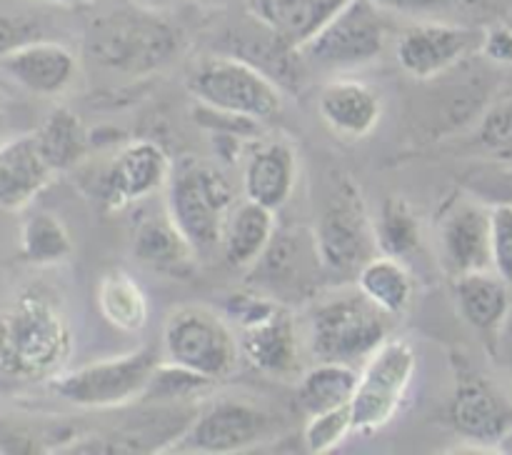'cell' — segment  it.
Masks as SVG:
<instances>
[{"label": "cell", "mask_w": 512, "mask_h": 455, "mask_svg": "<svg viewBox=\"0 0 512 455\" xmlns=\"http://www.w3.org/2000/svg\"><path fill=\"white\" fill-rule=\"evenodd\" d=\"M73 335L63 310L43 293H23L0 315V375L18 383L53 378L68 363Z\"/></svg>", "instance_id": "obj_1"}, {"label": "cell", "mask_w": 512, "mask_h": 455, "mask_svg": "<svg viewBox=\"0 0 512 455\" xmlns=\"http://www.w3.org/2000/svg\"><path fill=\"white\" fill-rule=\"evenodd\" d=\"M88 55L108 70L143 75L163 68L180 48V30L155 10L115 3L90 23Z\"/></svg>", "instance_id": "obj_2"}, {"label": "cell", "mask_w": 512, "mask_h": 455, "mask_svg": "<svg viewBox=\"0 0 512 455\" xmlns=\"http://www.w3.org/2000/svg\"><path fill=\"white\" fill-rule=\"evenodd\" d=\"M235 190L215 163L185 158L168 178V210L195 255H208L223 240L225 223L235 208Z\"/></svg>", "instance_id": "obj_3"}, {"label": "cell", "mask_w": 512, "mask_h": 455, "mask_svg": "<svg viewBox=\"0 0 512 455\" xmlns=\"http://www.w3.org/2000/svg\"><path fill=\"white\" fill-rule=\"evenodd\" d=\"M388 313L363 293L318 305L310 318V350L318 363H350L370 358L388 340Z\"/></svg>", "instance_id": "obj_4"}, {"label": "cell", "mask_w": 512, "mask_h": 455, "mask_svg": "<svg viewBox=\"0 0 512 455\" xmlns=\"http://www.w3.org/2000/svg\"><path fill=\"white\" fill-rule=\"evenodd\" d=\"M158 365L153 348H140L83 368L60 370L50 378V390L80 408H118L143 398Z\"/></svg>", "instance_id": "obj_5"}, {"label": "cell", "mask_w": 512, "mask_h": 455, "mask_svg": "<svg viewBox=\"0 0 512 455\" xmlns=\"http://www.w3.org/2000/svg\"><path fill=\"white\" fill-rule=\"evenodd\" d=\"M165 360L185 370L220 380L238 368L240 343L230 325L203 305H183L163 325Z\"/></svg>", "instance_id": "obj_6"}, {"label": "cell", "mask_w": 512, "mask_h": 455, "mask_svg": "<svg viewBox=\"0 0 512 455\" xmlns=\"http://www.w3.org/2000/svg\"><path fill=\"white\" fill-rule=\"evenodd\" d=\"M188 90L205 108L238 118H275L283 108L278 85L253 63L240 58H208L190 73Z\"/></svg>", "instance_id": "obj_7"}, {"label": "cell", "mask_w": 512, "mask_h": 455, "mask_svg": "<svg viewBox=\"0 0 512 455\" xmlns=\"http://www.w3.org/2000/svg\"><path fill=\"white\" fill-rule=\"evenodd\" d=\"M313 233L323 268L343 278L358 275V270L380 253L375 225L370 223L360 188L350 178L338 180Z\"/></svg>", "instance_id": "obj_8"}, {"label": "cell", "mask_w": 512, "mask_h": 455, "mask_svg": "<svg viewBox=\"0 0 512 455\" xmlns=\"http://www.w3.org/2000/svg\"><path fill=\"white\" fill-rule=\"evenodd\" d=\"M415 368H418V355L405 338H388L370 355L350 403L353 433H378L398 415L415 378Z\"/></svg>", "instance_id": "obj_9"}, {"label": "cell", "mask_w": 512, "mask_h": 455, "mask_svg": "<svg viewBox=\"0 0 512 455\" xmlns=\"http://www.w3.org/2000/svg\"><path fill=\"white\" fill-rule=\"evenodd\" d=\"M228 308L240 325V353L253 368L268 375L298 373V335L288 310L260 295H238Z\"/></svg>", "instance_id": "obj_10"}, {"label": "cell", "mask_w": 512, "mask_h": 455, "mask_svg": "<svg viewBox=\"0 0 512 455\" xmlns=\"http://www.w3.org/2000/svg\"><path fill=\"white\" fill-rule=\"evenodd\" d=\"M385 23L373 0H348L308 43L305 58L325 68H358L383 53Z\"/></svg>", "instance_id": "obj_11"}, {"label": "cell", "mask_w": 512, "mask_h": 455, "mask_svg": "<svg viewBox=\"0 0 512 455\" xmlns=\"http://www.w3.org/2000/svg\"><path fill=\"white\" fill-rule=\"evenodd\" d=\"M268 430V413L240 400H220L203 410L175 445L185 453H238L260 443Z\"/></svg>", "instance_id": "obj_12"}, {"label": "cell", "mask_w": 512, "mask_h": 455, "mask_svg": "<svg viewBox=\"0 0 512 455\" xmlns=\"http://www.w3.org/2000/svg\"><path fill=\"white\" fill-rule=\"evenodd\" d=\"M483 45V35L450 23H418L405 30L395 45L398 65L418 80H430L455 68Z\"/></svg>", "instance_id": "obj_13"}, {"label": "cell", "mask_w": 512, "mask_h": 455, "mask_svg": "<svg viewBox=\"0 0 512 455\" xmlns=\"http://www.w3.org/2000/svg\"><path fill=\"white\" fill-rule=\"evenodd\" d=\"M168 155L153 140H138L118 150L100 178V198L110 210H120L143 200L170 178Z\"/></svg>", "instance_id": "obj_14"}, {"label": "cell", "mask_w": 512, "mask_h": 455, "mask_svg": "<svg viewBox=\"0 0 512 455\" xmlns=\"http://www.w3.org/2000/svg\"><path fill=\"white\" fill-rule=\"evenodd\" d=\"M438 245L445 268L453 275L493 268L490 210L473 200L448 205L438 218Z\"/></svg>", "instance_id": "obj_15"}, {"label": "cell", "mask_w": 512, "mask_h": 455, "mask_svg": "<svg viewBox=\"0 0 512 455\" xmlns=\"http://www.w3.org/2000/svg\"><path fill=\"white\" fill-rule=\"evenodd\" d=\"M455 430L475 443H493L512 430V408L480 375H463L450 403Z\"/></svg>", "instance_id": "obj_16"}, {"label": "cell", "mask_w": 512, "mask_h": 455, "mask_svg": "<svg viewBox=\"0 0 512 455\" xmlns=\"http://www.w3.org/2000/svg\"><path fill=\"white\" fill-rule=\"evenodd\" d=\"M318 113L333 133L365 138L383 118V98L363 80H333L320 90Z\"/></svg>", "instance_id": "obj_17"}, {"label": "cell", "mask_w": 512, "mask_h": 455, "mask_svg": "<svg viewBox=\"0 0 512 455\" xmlns=\"http://www.w3.org/2000/svg\"><path fill=\"white\" fill-rule=\"evenodd\" d=\"M53 175L35 133L0 143V208H25Z\"/></svg>", "instance_id": "obj_18"}, {"label": "cell", "mask_w": 512, "mask_h": 455, "mask_svg": "<svg viewBox=\"0 0 512 455\" xmlns=\"http://www.w3.org/2000/svg\"><path fill=\"white\" fill-rule=\"evenodd\" d=\"M0 60L5 73L35 95L63 93L78 70L73 53L65 45L48 43V40L23 45Z\"/></svg>", "instance_id": "obj_19"}, {"label": "cell", "mask_w": 512, "mask_h": 455, "mask_svg": "<svg viewBox=\"0 0 512 455\" xmlns=\"http://www.w3.org/2000/svg\"><path fill=\"white\" fill-rule=\"evenodd\" d=\"M348 0H248V8L285 48H303Z\"/></svg>", "instance_id": "obj_20"}, {"label": "cell", "mask_w": 512, "mask_h": 455, "mask_svg": "<svg viewBox=\"0 0 512 455\" xmlns=\"http://www.w3.org/2000/svg\"><path fill=\"white\" fill-rule=\"evenodd\" d=\"M298 160L288 143H265L250 153L243 170L245 198L265 205L270 210H280L293 195Z\"/></svg>", "instance_id": "obj_21"}, {"label": "cell", "mask_w": 512, "mask_h": 455, "mask_svg": "<svg viewBox=\"0 0 512 455\" xmlns=\"http://www.w3.org/2000/svg\"><path fill=\"white\" fill-rule=\"evenodd\" d=\"M320 260L315 233H303V230H275L273 240L260 255L255 265H260V280L265 288L273 290H298L308 283L313 270L323 268Z\"/></svg>", "instance_id": "obj_22"}, {"label": "cell", "mask_w": 512, "mask_h": 455, "mask_svg": "<svg viewBox=\"0 0 512 455\" xmlns=\"http://www.w3.org/2000/svg\"><path fill=\"white\" fill-rule=\"evenodd\" d=\"M275 235V210L265 205L245 200L235 205L228 215V223L223 230V255L225 263L233 268H248L260 260L265 248Z\"/></svg>", "instance_id": "obj_23"}, {"label": "cell", "mask_w": 512, "mask_h": 455, "mask_svg": "<svg viewBox=\"0 0 512 455\" xmlns=\"http://www.w3.org/2000/svg\"><path fill=\"white\" fill-rule=\"evenodd\" d=\"M508 285V280L493 270L455 275V300L463 318L478 330L500 328L510 313Z\"/></svg>", "instance_id": "obj_24"}, {"label": "cell", "mask_w": 512, "mask_h": 455, "mask_svg": "<svg viewBox=\"0 0 512 455\" xmlns=\"http://www.w3.org/2000/svg\"><path fill=\"white\" fill-rule=\"evenodd\" d=\"M133 255L148 268L180 273L190 268L195 260V250L183 238L170 215H148L133 230Z\"/></svg>", "instance_id": "obj_25"}, {"label": "cell", "mask_w": 512, "mask_h": 455, "mask_svg": "<svg viewBox=\"0 0 512 455\" xmlns=\"http://www.w3.org/2000/svg\"><path fill=\"white\" fill-rule=\"evenodd\" d=\"M358 290L378 305L383 313L400 315L410 308L415 295V280L408 265L393 255H373L355 275Z\"/></svg>", "instance_id": "obj_26"}, {"label": "cell", "mask_w": 512, "mask_h": 455, "mask_svg": "<svg viewBox=\"0 0 512 455\" xmlns=\"http://www.w3.org/2000/svg\"><path fill=\"white\" fill-rule=\"evenodd\" d=\"M360 373L350 363H320L303 375L298 385V405L305 415L350 405L358 390Z\"/></svg>", "instance_id": "obj_27"}, {"label": "cell", "mask_w": 512, "mask_h": 455, "mask_svg": "<svg viewBox=\"0 0 512 455\" xmlns=\"http://www.w3.org/2000/svg\"><path fill=\"white\" fill-rule=\"evenodd\" d=\"M98 310L115 330L138 333L148 325V298L125 270H108L98 283Z\"/></svg>", "instance_id": "obj_28"}, {"label": "cell", "mask_w": 512, "mask_h": 455, "mask_svg": "<svg viewBox=\"0 0 512 455\" xmlns=\"http://www.w3.org/2000/svg\"><path fill=\"white\" fill-rule=\"evenodd\" d=\"M35 138L55 173L78 165L88 150V133L78 115L68 108L53 110L45 123L35 130Z\"/></svg>", "instance_id": "obj_29"}, {"label": "cell", "mask_w": 512, "mask_h": 455, "mask_svg": "<svg viewBox=\"0 0 512 455\" xmlns=\"http://www.w3.org/2000/svg\"><path fill=\"white\" fill-rule=\"evenodd\" d=\"M378 250L383 255L405 260L420 245V220L413 203L403 195H390L380 205L378 223H375Z\"/></svg>", "instance_id": "obj_30"}, {"label": "cell", "mask_w": 512, "mask_h": 455, "mask_svg": "<svg viewBox=\"0 0 512 455\" xmlns=\"http://www.w3.org/2000/svg\"><path fill=\"white\" fill-rule=\"evenodd\" d=\"M20 248H23L25 260L48 265L68 258L73 253V240L55 215L35 213L25 220L23 233H20Z\"/></svg>", "instance_id": "obj_31"}, {"label": "cell", "mask_w": 512, "mask_h": 455, "mask_svg": "<svg viewBox=\"0 0 512 455\" xmlns=\"http://www.w3.org/2000/svg\"><path fill=\"white\" fill-rule=\"evenodd\" d=\"M348 433H353V408L343 405V408L308 415L303 440L310 453H330L343 443Z\"/></svg>", "instance_id": "obj_32"}, {"label": "cell", "mask_w": 512, "mask_h": 455, "mask_svg": "<svg viewBox=\"0 0 512 455\" xmlns=\"http://www.w3.org/2000/svg\"><path fill=\"white\" fill-rule=\"evenodd\" d=\"M490 245L493 270L512 285V205L508 203L490 208Z\"/></svg>", "instance_id": "obj_33"}, {"label": "cell", "mask_w": 512, "mask_h": 455, "mask_svg": "<svg viewBox=\"0 0 512 455\" xmlns=\"http://www.w3.org/2000/svg\"><path fill=\"white\" fill-rule=\"evenodd\" d=\"M480 143L498 155L512 158V100L495 105L480 123Z\"/></svg>", "instance_id": "obj_34"}, {"label": "cell", "mask_w": 512, "mask_h": 455, "mask_svg": "<svg viewBox=\"0 0 512 455\" xmlns=\"http://www.w3.org/2000/svg\"><path fill=\"white\" fill-rule=\"evenodd\" d=\"M35 40H43V28L38 20L0 13V58Z\"/></svg>", "instance_id": "obj_35"}, {"label": "cell", "mask_w": 512, "mask_h": 455, "mask_svg": "<svg viewBox=\"0 0 512 455\" xmlns=\"http://www.w3.org/2000/svg\"><path fill=\"white\" fill-rule=\"evenodd\" d=\"M483 53L495 63H512V30L493 28L483 35Z\"/></svg>", "instance_id": "obj_36"}, {"label": "cell", "mask_w": 512, "mask_h": 455, "mask_svg": "<svg viewBox=\"0 0 512 455\" xmlns=\"http://www.w3.org/2000/svg\"><path fill=\"white\" fill-rule=\"evenodd\" d=\"M378 8H395L403 13H420V10H435L445 8L450 0H373Z\"/></svg>", "instance_id": "obj_37"}, {"label": "cell", "mask_w": 512, "mask_h": 455, "mask_svg": "<svg viewBox=\"0 0 512 455\" xmlns=\"http://www.w3.org/2000/svg\"><path fill=\"white\" fill-rule=\"evenodd\" d=\"M498 445H500V450H505V453H512V430L508 435H505L503 440H500Z\"/></svg>", "instance_id": "obj_38"}, {"label": "cell", "mask_w": 512, "mask_h": 455, "mask_svg": "<svg viewBox=\"0 0 512 455\" xmlns=\"http://www.w3.org/2000/svg\"><path fill=\"white\" fill-rule=\"evenodd\" d=\"M0 130H3V118H0Z\"/></svg>", "instance_id": "obj_39"}, {"label": "cell", "mask_w": 512, "mask_h": 455, "mask_svg": "<svg viewBox=\"0 0 512 455\" xmlns=\"http://www.w3.org/2000/svg\"><path fill=\"white\" fill-rule=\"evenodd\" d=\"M63 3H68V0H63Z\"/></svg>", "instance_id": "obj_40"}]
</instances>
